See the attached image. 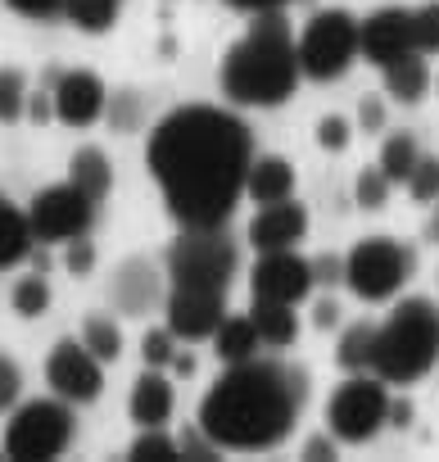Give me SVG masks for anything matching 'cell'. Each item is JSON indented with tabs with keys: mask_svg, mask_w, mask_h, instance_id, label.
Listing matches in <instances>:
<instances>
[{
	"mask_svg": "<svg viewBox=\"0 0 439 462\" xmlns=\"http://www.w3.org/2000/svg\"><path fill=\"white\" fill-rule=\"evenodd\" d=\"M168 300V273L159 263H150L145 254H132L114 268L109 277V304L123 318H145L150 309H163Z\"/></svg>",
	"mask_w": 439,
	"mask_h": 462,
	"instance_id": "cell-16",
	"label": "cell"
},
{
	"mask_svg": "<svg viewBox=\"0 0 439 462\" xmlns=\"http://www.w3.org/2000/svg\"><path fill=\"white\" fill-rule=\"evenodd\" d=\"M19 403H23V367L10 354H0V417H10Z\"/></svg>",
	"mask_w": 439,
	"mask_h": 462,
	"instance_id": "cell-37",
	"label": "cell"
},
{
	"mask_svg": "<svg viewBox=\"0 0 439 462\" xmlns=\"http://www.w3.org/2000/svg\"><path fill=\"white\" fill-rule=\"evenodd\" d=\"M353 123L344 118V114H322L317 118V145L326 150V154H344L349 145H353Z\"/></svg>",
	"mask_w": 439,
	"mask_h": 462,
	"instance_id": "cell-35",
	"label": "cell"
},
{
	"mask_svg": "<svg viewBox=\"0 0 439 462\" xmlns=\"http://www.w3.org/2000/svg\"><path fill=\"white\" fill-rule=\"evenodd\" d=\"M313 291H317L313 259H304L299 250H268L250 268V295L254 300H272V304H295L299 309Z\"/></svg>",
	"mask_w": 439,
	"mask_h": 462,
	"instance_id": "cell-12",
	"label": "cell"
},
{
	"mask_svg": "<svg viewBox=\"0 0 439 462\" xmlns=\"http://www.w3.org/2000/svg\"><path fill=\"white\" fill-rule=\"evenodd\" d=\"M168 286H213L232 291L241 273V250L227 236V226H177V241L163 254Z\"/></svg>",
	"mask_w": 439,
	"mask_h": 462,
	"instance_id": "cell-5",
	"label": "cell"
},
{
	"mask_svg": "<svg viewBox=\"0 0 439 462\" xmlns=\"http://www.w3.org/2000/svg\"><path fill=\"white\" fill-rule=\"evenodd\" d=\"M389 190H394V181L380 172V163H371V168H358V177H353V204H358V208H367V213H380V208L389 204Z\"/></svg>",
	"mask_w": 439,
	"mask_h": 462,
	"instance_id": "cell-32",
	"label": "cell"
},
{
	"mask_svg": "<svg viewBox=\"0 0 439 462\" xmlns=\"http://www.w3.org/2000/svg\"><path fill=\"white\" fill-rule=\"evenodd\" d=\"M358 46H362V60L371 69H385L403 55L416 51V28H412V10L407 5H380L371 10L362 23H358Z\"/></svg>",
	"mask_w": 439,
	"mask_h": 462,
	"instance_id": "cell-15",
	"label": "cell"
},
{
	"mask_svg": "<svg viewBox=\"0 0 439 462\" xmlns=\"http://www.w3.org/2000/svg\"><path fill=\"white\" fill-rule=\"evenodd\" d=\"M5 5H10L14 14H23V19L46 23V19H64V5H69V0H5Z\"/></svg>",
	"mask_w": 439,
	"mask_h": 462,
	"instance_id": "cell-39",
	"label": "cell"
},
{
	"mask_svg": "<svg viewBox=\"0 0 439 462\" xmlns=\"http://www.w3.org/2000/svg\"><path fill=\"white\" fill-rule=\"evenodd\" d=\"M28 123H37V127H46V123H55V96L50 91H32L28 96V114H23Z\"/></svg>",
	"mask_w": 439,
	"mask_h": 462,
	"instance_id": "cell-44",
	"label": "cell"
},
{
	"mask_svg": "<svg viewBox=\"0 0 439 462\" xmlns=\"http://www.w3.org/2000/svg\"><path fill=\"white\" fill-rule=\"evenodd\" d=\"M118 14H123V0H69L64 5V19L87 37H105L118 23Z\"/></svg>",
	"mask_w": 439,
	"mask_h": 462,
	"instance_id": "cell-27",
	"label": "cell"
},
{
	"mask_svg": "<svg viewBox=\"0 0 439 462\" xmlns=\"http://www.w3.org/2000/svg\"><path fill=\"white\" fill-rule=\"evenodd\" d=\"M259 345H263V340H259V327H254L250 313L223 318V327L213 331V354H217V363H223V367L259 358Z\"/></svg>",
	"mask_w": 439,
	"mask_h": 462,
	"instance_id": "cell-22",
	"label": "cell"
},
{
	"mask_svg": "<svg viewBox=\"0 0 439 462\" xmlns=\"http://www.w3.org/2000/svg\"><path fill=\"white\" fill-rule=\"evenodd\" d=\"M353 127L367 132V136L385 132V100H380V96H362V100H358V123H353Z\"/></svg>",
	"mask_w": 439,
	"mask_h": 462,
	"instance_id": "cell-41",
	"label": "cell"
},
{
	"mask_svg": "<svg viewBox=\"0 0 439 462\" xmlns=\"http://www.w3.org/2000/svg\"><path fill=\"white\" fill-rule=\"evenodd\" d=\"M412 28H416V51L439 55V0H425L412 10Z\"/></svg>",
	"mask_w": 439,
	"mask_h": 462,
	"instance_id": "cell-36",
	"label": "cell"
},
{
	"mask_svg": "<svg viewBox=\"0 0 439 462\" xmlns=\"http://www.w3.org/2000/svg\"><path fill=\"white\" fill-rule=\"evenodd\" d=\"M50 96H55V123L59 127H73V132L96 127L109 114V87L91 69H64L55 78Z\"/></svg>",
	"mask_w": 439,
	"mask_h": 462,
	"instance_id": "cell-14",
	"label": "cell"
},
{
	"mask_svg": "<svg viewBox=\"0 0 439 462\" xmlns=\"http://www.w3.org/2000/svg\"><path fill=\"white\" fill-rule=\"evenodd\" d=\"M412 250H403L394 236H362L344 254V286L362 304H389L412 277Z\"/></svg>",
	"mask_w": 439,
	"mask_h": 462,
	"instance_id": "cell-9",
	"label": "cell"
},
{
	"mask_svg": "<svg viewBox=\"0 0 439 462\" xmlns=\"http://www.w3.org/2000/svg\"><path fill=\"white\" fill-rule=\"evenodd\" d=\"M195 367H199L195 354H190V349H177L172 363H168V376H172V381H177V376H195Z\"/></svg>",
	"mask_w": 439,
	"mask_h": 462,
	"instance_id": "cell-48",
	"label": "cell"
},
{
	"mask_svg": "<svg viewBox=\"0 0 439 462\" xmlns=\"http://www.w3.org/2000/svg\"><path fill=\"white\" fill-rule=\"evenodd\" d=\"M181 439V457H195V462H208V457H217V453H223V448H217L204 430H199V421L186 430V435H177Z\"/></svg>",
	"mask_w": 439,
	"mask_h": 462,
	"instance_id": "cell-40",
	"label": "cell"
},
{
	"mask_svg": "<svg viewBox=\"0 0 439 462\" xmlns=\"http://www.w3.org/2000/svg\"><path fill=\"white\" fill-rule=\"evenodd\" d=\"M407 186V195L416 199V204H434L439 199V154H421L416 159V168H412V177L403 181Z\"/></svg>",
	"mask_w": 439,
	"mask_h": 462,
	"instance_id": "cell-34",
	"label": "cell"
},
{
	"mask_svg": "<svg viewBox=\"0 0 439 462\" xmlns=\"http://www.w3.org/2000/svg\"><path fill=\"white\" fill-rule=\"evenodd\" d=\"M0 457H5V448H0Z\"/></svg>",
	"mask_w": 439,
	"mask_h": 462,
	"instance_id": "cell-50",
	"label": "cell"
},
{
	"mask_svg": "<svg viewBox=\"0 0 439 462\" xmlns=\"http://www.w3.org/2000/svg\"><path fill=\"white\" fill-rule=\"evenodd\" d=\"M254 136L223 105H181L150 127L145 168L177 226H227L245 199Z\"/></svg>",
	"mask_w": 439,
	"mask_h": 462,
	"instance_id": "cell-1",
	"label": "cell"
},
{
	"mask_svg": "<svg viewBox=\"0 0 439 462\" xmlns=\"http://www.w3.org/2000/svg\"><path fill=\"white\" fill-rule=\"evenodd\" d=\"M78 340L109 367V363H118L123 358V327L109 318V313H87L82 318V331H78Z\"/></svg>",
	"mask_w": 439,
	"mask_h": 462,
	"instance_id": "cell-26",
	"label": "cell"
},
{
	"mask_svg": "<svg viewBox=\"0 0 439 462\" xmlns=\"http://www.w3.org/2000/svg\"><path fill=\"white\" fill-rule=\"evenodd\" d=\"M223 313H227V291H213V286H168L163 322L186 345L213 340V331L223 327Z\"/></svg>",
	"mask_w": 439,
	"mask_h": 462,
	"instance_id": "cell-13",
	"label": "cell"
},
{
	"mask_svg": "<svg viewBox=\"0 0 439 462\" xmlns=\"http://www.w3.org/2000/svg\"><path fill=\"white\" fill-rule=\"evenodd\" d=\"M64 268H69L73 277H91V273H96V245H91L87 236L69 241V245H64Z\"/></svg>",
	"mask_w": 439,
	"mask_h": 462,
	"instance_id": "cell-38",
	"label": "cell"
},
{
	"mask_svg": "<svg viewBox=\"0 0 439 462\" xmlns=\"http://www.w3.org/2000/svg\"><path fill=\"white\" fill-rule=\"evenodd\" d=\"M177 408V390H172V376L163 367H145L136 381H132V394H127V417L136 426H168Z\"/></svg>",
	"mask_w": 439,
	"mask_h": 462,
	"instance_id": "cell-18",
	"label": "cell"
},
{
	"mask_svg": "<svg viewBox=\"0 0 439 462\" xmlns=\"http://www.w3.org/2000/svg\"><path fill=\"white\" fill-rule=\"evenodd\" d=\"M380 82H385V96H389V100H398V105H421V100L430 96L434 73H430L425 55L412 51V55L385 64V69H380Z\"/></svg>",
	"mask_w": 439,
	"mask_h": 462,
	"instance_id": "cell-20",
	"label": "cell"
},
{
	"mask_svg": "<svg viewBox=\"0 0 439 462\" xmlns=\"http://www.w3.org/2000/svg\"><path fill=\"white\" fill-rule=\"evenodd\" d=\"M78 435L73 403L50 394V399H28L5 417V457L10 462H50L59 457Z\"/></svg>",
	"mask_w": 439,
	"mask_h": 462,
	"instance_id": "cell-6",
	"label": "cell"
},
{
	"mask_svg": "<svg viewBox=\"0 0 439 462\" xmlns=\"http://www.w3.org/2000/svg\"><path fill=\"white\" fill-rule=\"evenodd\" d=\"M295 195V163L281 154H254L245 177V199L254 204H281Z\"/></svg>",
	"mask_w": 439,
	"mask_h": 462,
	"instance_id": "cell-19",
	"label": "cell"
},
{
	"mask_svg": "<svg viewBox=\"0 0 439 462\" xmlns=\"http://www.w3.org/2000/svg\"><path fill=\"white\" fill-rule=\"evenodd\" d=\"M177 349H181V340L172 336L168 322H163V327H150V331L141 336V363H145V367H163V372H168V363H172Z\"/></svg>",
	"mask_w": 439,
	"mask_h": 462,
	"instance_id": "cell-33",
	"label": "cell"
},
{
	"mask_svg": "<svg viewBox=\"0 0 439 462\" xmlns=\"http://www.w3.org/2000/svg\"><path fill=\"white\" fill-rule=\"evenodd\" d=\"M132 462H177L181 457V439L168 435L163 426H136V439L127 444Z\"/></svg>",
	"mask_w": 439,
	"mask_h": 462,
	"instance_id": "cell-29",
	"label": "cell"
},
{
	"mask_svg": "<svg viewBox=\"0 0 439 462\" xmlns=\"http://www.w3.org/2000/svg\"><path fill=\"white\" fill-rule=\"evenodd\" d=\"M32 250H37V236H32L28 208H19L10 195H0V273L32 259Z\"/></svg>",
	"mask_w": 439,
	"mask_h": 462,
	"instance_id": "cell-21",
	"label": "cell"
},
{
	"mask_svg": "<svg viewBox=\"0 0 439 462\" xmlns=\"http://www.w3.org/2000/svg\"><path fill=\"white\" fill-rule=\"evenodd\" d=\"M46 385H50V394L69 399L73 408L96 403L105 394V363L78 336H64V340H55V349L46 358Z\"/></svg>",
	"mask_w": 439,
	"mask_h": 462,
	"instance_id": "cell-11",
	"label": "cell"
},
{
	"mask_svg": "<svg viewBox=\"0 0 439 462\" xmlns=\"http://www.w3.org/2000/svg\"><path fill=\"white\" fill-rule=\"evenodd\" d=\"M250 318L259 327V340L268 349H290L299 340V313L295 304H272V300H254L250 304Z\"/></svg>",
	"mask_w": 439,
	"mask_h": 462,
	"instance_id": "cell-24",
	"label": "cell"
},
{
	"mask_svg": "<svg viewBox=\"0 0 439 462\" xmlns=\"http://www.w3.org/2000/svg\"><path fill=\"white\" fill-rule=\"evenodd\" d=\"M416 159H421V145H416V136L412 132H389L385 141H380V172L394 181V186H403L407 177H412V168H416Z\"/></svg>",
	"mask_w": 439,
	"mask_h": 462,
	"instance_id": "cell-28",
	"label": "cell"
},
{
	"mask_svg": "<svg viewBox=\"0 0 439 462\" xmlns=\"http://www.w3.org/2000/svg\"><path fill=\"white\" fill-rule=\"evenodd\" d=\"M50 282L41 277V273H32V277H19L14 286H10V309L23 318V322H32V318H41L46 309H50Z\"/></svg>",
	"mask_w": 439,
	"mask_h": 462,
	"instance_id": "cell-31",
	"label": "cell"
},
{
	"mask_svg": "<svg viewBox=\"0 0 439 462\" xmlns=\"http://www.w3.org/2000/svg\"><path fill=\"white\" fill-rule=\"evenodd\" d=\"M412 417H416V408H412V399H389V426H398V430H407V426H412Z\"/></svg>",
	"mask_w": 439,
	"mask_h": 462,
	"instance_id": "cell-47",
	"label": "cell"
},
{
	"mask_svg": "<svg viewBox=\"0 0 439 462\" xmlns=\"http://www.w3.org/2000/svg\"><path fill=\"white\" fill-rule=\"evenodd\" d=\"M340 313H344V309L326 295V300L313 304V327H317V331H331V327H340Z\"/></svg>",
	"mask_w": 439,
	"mask_h": 462,
	"instance_id": "cell-46",
	"label": "cell"
},
{
	"mask_svg": "<svg viewBox=\"0 0 439 462\" xmlns=\"http://www.w3.org/2000/svg\"><path fill=\"white\" fill-rule=\"evenodd\" d=\"M421 236H425L430 245H439V199L430 204V217H425V231H421Z\"/></svg>",
	"mask_w": 439,
	"mask_h": 462,
	"instance_id": "cell-49",
	"label": "cell"
},
{
	"mask_svg": "<svg viewBox=\"0 0 439 462\" xmlns=\"http://www.w3.org/2000/svg\"><path fill=\"white\" fill-rule=\"evenodd\" d=\"M223 5H232V10H241V14H281L286 5H295V0H223Z\"/></svg>",
	"mask_w": 439,
	"mask_h": 462,
	"instance_id": "cell-45",
	"label": "cell"
},
{
	"mask_svg": "<svg viewBox=\"0 0 439 462\" xmlns=\"http://www.w3.org/2000/svg\"><path fill=\"white\" fill-rule=\"evenodd\" d=\"M308 208L290 195L281 204H259V213L250 217L245 226V241L254 245V254H268V250H299V241H308Z\"/></svg>",
	"mask_w": 439,
	"mask_h": 462,
	"instance_id": "cell-17",
	"label": "cell"
},
{
	"mask_svg": "<svg viewBox=\"0 0 439 462\" xmlns=\"http://www.w3.org/2000/svg\"><path fill=\"white\" fill-rule=\"evenodd\" d=\"M313 282L317 286H344V259L340 254H317L313 259Z\"/></svg>",
	"mask_w": 439,
	"mask_h": 462,
	"instance_id": "cell-42",
	"label": "cell"
},
{
	"mask_svg": "<svg viewBox=\"0 0 439 462\" xmlns=\"http://www.w3.org/2000/svg\"><path fill=\"white\" fill-rule=\"evenodd\" d=\"M439 363V309L421 295H407L376 327L371 372L389 385H416Z\"/></svg>",
	"mask_w": 439,
	"mask_h": 462,
	"instance_id": "cell-4",
	"label": "cell"
},
{
	"mask_svg": "<svg viewBox=\"0 0 439 462\" xmlns=\"http://www.w3.org/2000/svg\"><path fill=\"white\" fill-rule=\"evenodd\" d=\"M69 181L100 204L114 190V163H109V154L100 145H78L73 159H69Z\"/></svg>",
	"mask_w": 439,
	"mask_h": 462,
	"instance_id": "cell-23",
	"label": "cell"
},
{
	"mask_svg": "<svg viewBox=\"0 0 439 462\" xmlns=\"http://www.w3.org/2000/svg\"><path fill=\"white\" fill-rule=\"evenodd\" d=\"M304 394V372L272 358H250L223 367V376L204 390L195 421L223 453H272L290 439Z\"/></svg>",
	"mask_w": 439,
	"mask_h": 462,
	"instance_id": "cell-2",
	"label": "cell"
},
{
	"mask_svg": "<svg viewBox=\"0 0 439 462\" xmlns=\"http://www.w3.org/2000/svg\"><path fill=\"white\" fill-rule=\"evenodd\" d=\"M385 426H389V381H380L376 372H344V381L326 399V430L340 444L358 448L371 444Z\"/></svg>",
	"mask_w": 439,
	"mask_h": 462,
	"instance_id": "cell-7",
	"label": "cell"
},
{
	"mask_svg": "<svg viewBox=\"0 0 439 462\" xmlns=\"http://www.w3.org/2000/svg\"><path fill=\"white\" fill-rule=\"evenodd\" d=\"M371 358H376V322L344 327L340 331V345H335L340 372H371Z\"/></svg>",
	"mask_w": 439,
	"mask_h": 462,
	"instance_id": "cell-25",
	"label": "cell"
},
{
	"mask_svg": "<svg viewBox=\"0 0 439 462\" xmlns=\"http://www.w3.org/2000/svg\"><path fill=\"white\" fill-rule=\"evenodd\" d=\"M358 23L349 10H317L299 37H295V51H299V69L308 82H340L358 60H362V46H358Z\"/></svg>",
	"mask_w": 439,
	"mask_h": 462,
	"instance_id": "cell-8",
	"label": "cell"
},
{
	"mask_svg": "<svg viewBox=\"0 0 439 462\" xmlns=\"http://www.w3.org/2000/svg\"><path fill=\"white\" fill-rule=\"evenodd\" d=\"M28 73L19 64H0V123H23L28 114Z\"/></svg>",
	"mask_w": 439,
	"mask_h": 462,
	"instance_id": "cell-30",
	"label": "cell"
},
{
	"mask_svg": "<svg viewBox=\"0 0 439 462\" xmlns=\"http://www.w3.org/2000/svg\"><path fill=\"white\" fill-rule=\"evenodd\" d=\"M299 457H308V462L340 457V439H335L331 430H322V435H308V439H304V448H299Z\"/></svg>",
	"mask_w": 439,
	"mask_h": 462,
	"instance_id": "cell-43",
	"label": "cell"
},
{
	"mask_svg": "<svg viewBox=\"0 0 439 462\" xmlns=\"http://www.w3.org/2000/svg\"><path fill=\"white\" fill-rule=\"evenodd\" d=\"M28 222H32L37 245H69V241L91 231L96 199L87 190H78L73 181H55V186H41L28 199Z\"/></svg>",
	"mask_w": 439,
	"mask_h": 462,
	"instance_id": "cell-10",
	"label": "cell"
},
{
	"mask_svg": "<svg viewBox=\"0 0 439 462\" xmlns=\"http://www.w3.org/2000/svg\"><path fill=\"white\" fill-rule=\"evenodd\" d=\"M304 82L295 28L281 14H254V23L227 46L217 64V87L236 109H277Z\"/></svg>",
	"mask_w": 439,
	"mask_h": 462,
	"instance_id": "cell-3",
	"label": "cell"
}]
</instances>
